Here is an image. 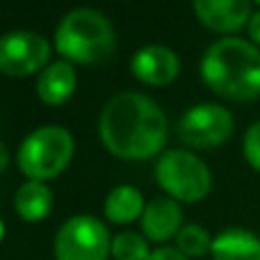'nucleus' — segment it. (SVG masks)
<instances>
[{"label":"nucleus","instance_id":"12","mask_svg":"<svg viewBox=\"0 0 260 260\" xmlns=\"http://www.w3.org/2000/svg\"><path fill=\"white\" fill-rule=\"evenodd\" d=\"M78 85L76 69L69 62H50L37 78V96L46 105H64Z\"/></svg>","mask_w":260,"mask_h":260},{"label":"nucleus","instance_id":"5","mask_svg":"<svg viewBox=\"0 0 260 260\" xmlns=\"http://www.w3.org/2000/svg\"><path fill=\"white\" fill-rule=\"evenodd\" d=\"M155 180L174 201L197 203L210 194L212 174L199 155L183 148L165 151L155 162Z\"/></svg>","mask_w":260,"mask_h":260},{"label":"nucleus","instance_id":"2","mask_svg":"<svg viewBox=\"0 0 260 260\" xmlns=\"http://www.w3.org/2000/svg\"><path fill=\"white\" fill-rule=\"evenodd\" d=\"M201 78L217 96L253 101L260 96V48L238 37H224L208 46Z\"/></svg>","mask_w":260,"mask_h":260},{"label":"nucleus","instance_id":"16","mask_svg":"<svg viewBox=\"0 0 260 260\" xmlns=\"http://www.w3.org/2000/svg\"><path fill=\"white\" fill-rule=\"evenodd\" d=\"M212 240L215 238H212L203 226L187 224L176 235V249H178L180 253H185L187 258H203L206 253H210Z\"/></svg>","mask_w":260,"mask_h":260},{"label":"nucleus","instance_id":"1","mask_svg":"<svg viewBox=\"0 0 260 260\" xmlns=\"http://www.w3.org/2000/svg\"><path fill=\"white\" fill-rule=\"evenodd\" d=\"M103 146L123 160H148L162 151L169 123L162 108L139 91H123L105 103L99 117Z\"/></svg>","mask_w":260,"mask_h":260},{"label":"nucleus","instance_id":"18","mask_svg":"<svg viewBox=\"0 0 260 260\" xmlns=\"http://www.w3.org/2000/svg\"><path fill=\"white\" fill-rule=\"evenodd\" d=\"M242 151L247 162L251 165V169L260 171V121L251 123L244 133V144H242Z\"/></svg>","mask_w":260,"mask_h":260},{"label":"nucleus","instance_id":"15","mask_svg":"<svg viewBox=\"0 0 260 260\" xmlns=\"http://www.w3.org/2000/svg\"><path fill=\"white\" fill-rule=\"evenodd\" d=\"M105 217H108L112 224H130V221L139 219L146 210V203L144 197L137 187L133 185H119L105 199Z\"/></svg>","mask_w":260,"mask_h":260},{"label":"nucleus","instance_id":"7","mask_svg":"<svg viewBox=\"0 0 260 260\" xmlns=\"http://www.w3.org/2000/svg\"><path fill=\"white\" fill-rule=\"evenodd\" d=\"M233 114L217 103H199L189 108L178 121V137L185 146L192 148H217L233 135Z\"/></svg>","mask_w":260,"mask_h":260},{"label":"nucleus","instance_id":"19","mask_svg":"<svg viewBox=\"0 0 260 260\" xmlns=\"http://www.w3.org/2000/svg\"><path fill=\"white\" fill-rule=\"evenodd\" d=\"M148 260H189V258L174 247H160L155 251H151V258Z\"/></svg>","mask_w":260,"mask_h":260},{"label":"nucleus","instance_id":"11","mask_svg":"<svg viewBox=\"0 0 260 260\" xmlns=\"http://www.w3.org/2000/svg\"><path fill=\"white\" fill-rule=\"evenodd\" d=\"M183 210L178 201L169 197H157L146 203V210L142 215V231L151 242H167L176 238L183 229Z\"/></svg>","mask_w":260,"mask_h":260},{"label":"nucleus","instance_id":"17","mask_svg":"<svg viewBox=\"0 0 260 260\" xmlns=\"http://www.w3.org/2000/svg\"><path fill=\"white\" fill-rule=\"evenodd\" d=\"M112 256L114 260H148L151 251H148V244L142 235L126 231L112 240Z\"/></svg>","mask_w":260,"mask_h":260},{"label":"nucleus","instance_id":"13","mask_svg":"<svg viewBox=\"0 0 260 260\" xmlns=\"http://www.w3.org/2000/svg\"><path fill=\"white\" fill-rule=\"evenodd\" d=\"M212 260H260V238L247 229H226L212 240Z\"/></svg>","mask_w":260,"mask_h":260},{"label":"nucleus","instance_id":"4","mask_svg":"<svg viewBox=\"0 0 260 260\" xmlns=\"http://www.w3.org/2000/svg\"><path fill=\"white\" fill-rule=\"evenodd\" d=\"M76 151L73 135L62 126H41L18 146V169L30 180H48L69 167Z\"/></svg>","mask_w":260,"mask_h":260},{"label":"nucleus","instance_id":"21","mask_svg":"<svg viewBox=\"0 0 260 260\" xmlns=\"http://www.w3.org/2000/svg\"><path fill=\"white\" fill-rule=\"evenodd\" d=\"M7 165H9V151H7V146L0 142V174L7 169Z\"/></svg>","mask_w":260,"mask_h":260},{"label":"nucleus","instance_id":"6","mask_svg":"<svg viewBox=\"0 0 260 260\" xmlns=\"http://www.w3.org/2000/svg\"><path fill=\"white\" fill-rule=\"evenodd\" d=\"M112 240L101 219L91 215H76L59 226L55 235L57 260H108Z\"/></svg>","mask_w":260,"mask_h":260},{"label":"nucleus","instance_id":"3","mask_svg":"<svg viewBox=\"0 0 260 260\" xmlns=\"http://www.w3.org/2000/svg\"><path fill=\"white\" fill-rule=\"evenodd\" d=\"M55 48L69 64H101L112 57L117 48L114 25L99 9L78 7L59 21Z\"/></svg>","mask_w":260,"mask_h":260},{"label":"nucleus","instance_id":"8","mask_svg":"<svg viewBox=\"0 0 260 260\" xmlns=\"http://www.w3.org/2000/svg\"><path fill=\"white\" fill-rule=\"evenodd\" d=\"M50 44L39 32L12 30L0 37V73L9 78H27L48 67Z\"/></svg>","mask_w":260,"mask_h":260},{"label":"nucleus","instance_id":"22","mask_svg":"<svg viewBox=\"0 0 260 260\" xmlns=\"http://www.w3.org/2000/svg\"><path fill=\"white\" fill-rule=\"evenodd\" d=\"M5 238V224H3V219H0V240Z\"/></svg>","mask_w":260,"mask_h":260},{"label":"nucleus","instance_id":"10","mask_svg":"<svg viewBox=\"0 0 260 260\" xmlns=\"http://www.w3.org/2000/svg\"><path fill=\"white\" fill-rule=\"evenodd\" d=\"M197 18L212 32L231 35L251 21V3L247 0H197L192 5Z\"/></svg>","mask_w":260,"mask_h":260},{"label":"nucleus","instance_id":"9","mask_svg":"<svg viewBox=\"0 0 260 260\" xmlns=\"http://www.w3.org/2000/svg\"><path fill=\"white\" fill-rule=\"evenodd\" d=\"M130 71L144 85L162 87L178 78L180 59L167 46H144L130 59Z\"/></svg>","mask_w":260,"mask_h":260},{"label":"nucleus","instance_id":"14","mask_svg":"<svg viewBox=\"0 0 260 260\" xmlns=\"http://www.w3.org/2000/svg\"><path fill=\"white\" fill-rule=\"evenodd\" d=\"M53 208V192L41 180H27L14 194V210L23 221H41Z\"/></svg>","mask_w":260,"mask_h":260},{"label":"nucleus","instance_id":"20","mask_svg":"<svg viewBox=\"0 0 260 260\" xmlns=\"http://www.w3.org/2000/svg\"><path fill=\"white\" fill-rule=\"evenodd\" d=\"M249 37H251V44L260 46V9L253 12L251 21H249Z\"/></svg>","mask_w":260,"mask_h":260}]
</instances>
